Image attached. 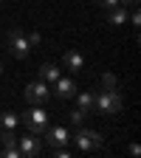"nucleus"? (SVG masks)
<instances>
[{
    "instance_id": "22",
    "label": "nucleus",
    "mask_w": 141,
    "mask_h": 158,
    "mask_svg": "<svg viewBox=\"0 0 141 158\" xmlns=\"http://www.w3.org/2000/svg\"><path fill=\"white\" fill-rule=\"evenodd\" d=\"M0 73H3V65H0Z\"/></svg>"
},
{
    "instance_id": "12",
    "label": "nucleus",
    "mask_w": 141,
    "mask_h": 158,
    "mask_svg": "<svg viewBox=\"0 0 141 158\" xmlns=\"http://www.w3.org/2000/svg\"><path fill=\"white\" fill-rule=\"evenodd\" d=\"M107 20H110V26H124V23H127V11H124V6H116V9H110Z\"/></svg>"
},
{
    "instance_id": "18",
    "label": "nucleus",
    "mask_w": 141,
    "mask_h": 158,
    "mask_svg": "<svg viewBox=\"0 0 141 158\" xmlns=\"http://www.w3.org/2000/svg\"><path fill=\"white\" fill-rule=\"evenodd\" d=\"M26 37H28V45H31V48H34V45H39V43H43V37H39L37 31H31V34H26Z\"/></svg>"
},
{
    "instance_id": "10",
    "label": "nucleus",
    "mask_w": 141,
    "mask_h": 158,
    "mask_svg": "<svg viewBox=\"0 0 141 158\" xmlns=\"http://www.w3.org/2000/svg\"><path fill=\"white\" fill-rule=\"evenodd\" d=\"M39 79H43V82H56V79H59V68L56 65H51V62H45L43 68H39Z\"/></svg>"
},
{
    "instance_id": "13",
    "label": "nucleus",
    "mask_w": 141,
    "mask_h": 158,
    "mask_svg": "<svg viewBox=\"0 0 141 158\" xmlns=\"http://www.w3.org/2000/svg\"><path fill=\"white\" fill-rule=\"evenodd\" d=\"M17 124H20V116H17V113H3V116H0V127L14 130Z\"/></svg>"
},
{
    "instance_id": "19",
    "label": "nucleus",
    "mask_w": 141,
    "mask_h": 158,
    "mask_svg": "<svg viewBox=\"0 0 141 158\" xmlns=\"http://www.w3.org/2000/svg\"><path fill=\"white\" fill-rule=\"evenodd\" d=\"M3 155H6V158H17V155H20V150H17V144H11V147H6V150H3Z\"/></svg>"
},
{
    "instance_id": "23",
    "label": "nucleus",
    "mask_w": 141,
    "mask_h": 158,
    "mask_svg": "<svg viewBox=\"0 0 141 158\" xmlns=\"http://www.w3.org/2000/svg\"><path fill=\"white\" fill-rule=\"evenodd\" d=\"M0 3H3V0H0Z\"/></svg>"
},
{
    "instance_id": "14",
    "label": "nucleus",
    "mask_w": 141,
    "mask_h": 158,
    "mask_svg": "<svg viewBox=\"0 0 141 158\" xmlns=\"http://www.w3.org/2000/svg\"><path fill=\"white\" fill-rule=\"evenodd\" d=\"M0 141H3L6 147H11V144H17V135H14V130H0Z\"/></svg>"
},
{
    "instance_id": "5",
    "label": "nucleus",
    "mask_w": 141,
    "mask_h": 158,
    "mask_svg": "<svg viewBox=\"0 0 141 158\" xmlns=\"http://www.w3.org/2000/svg\"><path fill=\"white\" fill-rule=\"evenodd\" d=\"M51 99V90H48V85L39 79V82H31L28 88H26V102L28 105H45Z\"/></svg>"
},
{
    "instance_id": "11",
    "label": "nucleus",
    "mask_w": 141,
    "mask_h": 158,
    "mask_svg": "<svg viewBox=\"0 0 141 158\" xmlns=\"http://www.w3.org/2000/svg\"><path fill=\"white\" fill-rule=\"evenodd\" d=\"M76 96H79V105L76 107H82L85 113H90L93 110V102H96V93L93 90H82V93H76Z\"/></svg>"
},
{
    "instance_id": "1",
    "label": "nucleus",
    "mask_w": 141,
    "mask_h": 158,
    "mask_svg": "<svg viewBox=\"0 0 141 158\" xmlns=\"http://www.w3.org/2000/svg\"><path fill=\"white\" fill-rule=\"evenodd\" d=\"M122 93H118V88H105L102 93H96V102L93 107L99 113H105V116H116L118 110H122Z\"/></svg>"
},
{
    "instance_id": "7",
    "label": "nucleus",
    "mask_w": 141,
    "mask_h": 158,
    "mask_svg": "<svg viewBox=\"0 0 141 158\" xmlns=\"http://www.w3.org/2000/svg\"><path fill=\"white\" fill-rule=\"evenodd\" d=\"M54 90H56L59 99H71V96H76V82H73L71 76H59L56 82H54Z\"/></svg>"
},
{
    "instance_id": "16",
    "label": "nucleus",
    "mask_w": 141,
    "mask_h": 158,
    "mask_svg": "<svg viewBox=\"0 0 141 158\" xmlns=\"http://www.w3.org/2000/svg\"><path fill=\"white\" fill-rule=\"evenodd\" d=\"M102 85H105V88H118L116 73H105V76H102Z\"/></svg>"
},
{
    "instance_id": "6",
    "label": "nucleus",
    "mask_w": 141,
    "mask_h": 158,
    "mask_svg": "<svg viewBox=\"0 0 141 158\" xmlns=\"http://www.w3.org/2000/svg\"><path fill=\"white\" fill-rule=\"evenodd\" d=\"M45 138H48V144L51 147H65L68 141H71V133L65 130V127H51V130H45Z\"/></svg>"
},
{
    "instance_id": "24",
    "label": "nucleus",
    "mask_w": 141,
    "mask_h": 158,
    "mask_svg": "<svg viewBox=\"0 0 141 158\" xmlns=\"http://www.w3.org/2000/svg\"><path fill=\"white\" fill-rule=\"evenodd\" d=\"M0 130H3V127H0Z\"/></svg>"
},
{
    "instance_id": "9",
    "label": "nucleus",
    "mask_w": 141,
    "mask_h": 158,
    "mask_svg": "<svg viewBox=\"0 0 141 158\" xmlns=\"http://www.w3.org/2000/svg\"><path fill=\"white\" fill-rule=\"evenodd\" d=\"M62 62H65V68H68L71 73H79V71H82V68H85V56H82V54H79V51H68V54H65V59H62Z\"/></svg>"
},
{
    "instance_id": "20",
    "label": "nucleus",
    "mask_w": 141,
    "mask_h": 158,
    "mask_svg": "<svg viewBox=\"0 0 141 158\" xmlns=\"http://www.w3.org/2000/svg\"><path fill=\"white\" fill-rule=\"evenodd\" d=\"M127 20H130V23H133V26L138 28V23H141V14H138V9H133V14H130Z\"/></svg>"
},
{
    "instance_id": "17",
    "label": "nucleus",
    "mask_w": 141,
    "mask_h": 158,
    "mask_svg": "<svg viewBox=\"0 0 141 158\" xmlns=\"http://www.w3.org/2000/svg\"><path fill=\"white\" fill-rule=\"evenodd\" d=\"M96 3L102 6V9H107V11H110V9H116V6H122V0H96Z\"/></svg>"
},
{
    "instance_id": "15",
    "label": "nucleus",
    "mask_w": 141,
    "mask_h": 158,
    "mask_svg": "<svg viewBox=\"0 0 141 158\" xmlns=\"http://www.w3.org/2000/svg\"><path fill=\"white\" fill-rule=\"evenodd\" d=\"M85 118H88V113H85V110H82V107H76V110H73V113H71V122H73V124H76V127H79V124H82V122H85Z\"/></svg>"
},
{
    "instance_id": "4",
    "label": "nucleus",
    "mask_w": 141,
    "mask_h": 158,
    "mask_svg": "<svg viewBox=\"0 0 141 158\" xmlns=\"http://www.w3.org/2000/svg\"><path fill=\"white\" fill-rule=\"evenodd\" d=\"M9 51L17 56V59H26L28 56V51H31V45H28V37L20 31V28H14L11 34H9Z\"/></svg>"
},
{
    "instance_id": "21",
    "label": "nucleus",
    "mask_w": 141,
    "mask_h": 158,
    "mask_svg": "<svg viewBox=\"0 0 141 158\" xmlns=\"http://www.w3.org/2000/svg\"><path fill=\"white\" fill-rule=\"evenodd\" d=\"M122 6H138V0H122Z\"/></svg>"
},
{
    "instance_id": "2",
    "label": "nucleus",
    "mask_w": 141,
    "mask_h": 158,
    "mask_svg": "<svg viewBox=\"0 0 141 158\" xmlns=\"http://www.w3.org/2000/svg\"><path fill=\"white\" fill-rule=\"evenodd\" d=\"M26 127H28V133H34V135H43L45 130H48V113L43 110V105H31L28 107V113L20 118Z\"/></svg>"
},
{
    "instance_id": "8",
    "label": "nucleus",
    "mask_w": 141,
    "mask_h": 158,
    "mask_svg": "<svg viewBox=\"0 0 141 158\" xmlns=\"http://www.w3.org/2000/svg\"><path fill=\"white\" fill-rule=\"evenodd\" d=\"M17 144H20V147H17L20 155H26V158L39 152V141H37V135H34V133H28V135H23V138H17Z\"/></svg>"
},
{
    "instance_id": "3",
    "label": "nucleus",
    "mask_w": 141,
    "mask_h": 158,
    "mask_svg": "<svg viewBox=\"0 0 141 158\" xmlns=\"http://www.w3.org/2000/svg\"><path fill=\"white\" fill-rule=\"evenodd\" d=\"M102 141L105 138L99 135L96 130H79L76 135H73V144L82 150V152H93V150H102Z\"/></svg>"
}]
</instances>
